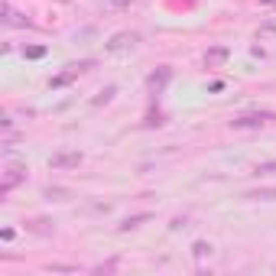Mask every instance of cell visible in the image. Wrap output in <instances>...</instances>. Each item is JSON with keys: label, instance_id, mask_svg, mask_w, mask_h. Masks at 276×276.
<instances>
[{"label": "cell", "instance_id": "cell-1", "mask_svg": "<svg viewBox=\"0 0 276 276\" xmlns=\"http://www.w3.org/2000/svg\"><path fill=\"white\" fill-rule=\"evenodd\" d=\"M270 110H263V114H247V117H237V120H231V127H237V130H247V127H260V123H266L270 120Z\"/></svg>", "mask_w": 276, "mask_h": 276}, {"label": "cell", "instance_id": "cell-2", "mask_svg": "<svg viewBox=\"0 0 276 276\" xmlns=\"http://www.w3.org/2000/svg\"><path fill=\"white\" fill-rule=\"evenodd\" d=\"M78 163H81V153H59L49 160L52 169H68V166H78Z\"/></svg>", "mask_w": 276, "mask_h": 276}, {"label": "cell", "instance_id": "cell-3", "mask_svg": "<svg viewBox=\"0 0 276 276\" xmlns=\"http://www.w3.org/2000/svg\"><path fill=\"white\" fill-rule=\"evenodd\" d=\"M143 221H150V211H140V215H130V218H123L120 231H130V227H140Z\"/></svg>", "mask_w": 276, "mask_h": 276}, {"label": "cell", "instance_id": "cell-4", "mask_svg": "<svg viewBox=\"0 0 276 276\" xmlns=\"http://www.w3.org/2000/svg\"><path fill=\"white\" fill-rule=\"evenodd\" d=\"M136 43V33H123V36H114L110 49H123V46H133Z\"/></svg>", "mask_w": 276, "mask_h": 276}, {"label": "cell", "instance_id": "cell-5", "mask_svg": "<svg viewBox=\"0 0 276 276\" xmlns=\"http://www.w3.org/2000/svg\"><path fill=\"white\" fill-rule=\"evenodd\" d=\"M247 198H276V189H257V192H247Z\"/></svg>", "mask_w": 276, "mask_h": 276}, {"label": "cell", "instance_id": "cell-6", "mask_svg": "<svg viewBox=\"0 0 276 276\" xmlns=\"http://www.w3.org/2000/svg\"><path fill=\"white\" fill-rule=\"evenodd\" d=\"M273 169H276V163H260L257 169H253V176H270Z\"/></svg>", "mask_w": 276, "mask_h": 276}, {"label": "cell", "instance_id": "cell-7", "mask_svg": "<svg viewBox=\"0 0 276 276\" xmlns=\"http://www.w3.org/2000/svg\"><path fill=\"white\" fill-rule=\"evenodd\" d=\"M192 250H195V257H198V260H202V257H205V253H211V247H208V244H205V240H198V244H195V247H192Z\"/></svg>", "mask_w": 276, "mask_h": 276}, {"label": "cell", "instance_id": "cell-8", "mask_svg": "<svg viewBox=\"0 0 276 276\" xmlns=\"http://www.w3.org/2000/svg\"><path fill=\"white\" fill-rule=\"evenodd\" d=\"M224 55H227V49H211V52H208V62H221Z\"/></svg>", "mask_w": 276, "mask_h": 276}, {"label": "cell", "instance_id": "cell-9", "mask_svg": "<svg viewBox=\"0 0 276 276\" xmlns=\"http://www.w3.org/2000/svg\"><path fill=\"white\" fill-rule=\"evenodd\" d=\"M110 4H114V7H130L133 0H110Z\"/></svg>", "mask_w": 276, "mask_h": 276}]
</instances>
